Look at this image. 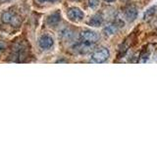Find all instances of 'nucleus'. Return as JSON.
Wrapping results in <instances>:
<instances>
[{"label": "nucleus", "mask_w": 157, "mask_h": 147, "mask_svg": "<svg viewBox=\"0 0 157 147\" xmlns=\"http://www.w3.org/2000/svg\"><path fill=\"white\" fill-rule=\"evenodd\" d=\"M4 47H5V44H4V43H2V42H0V51L3 50Z\"/></svg>", "instance_id": "ddd939ff"}, {"label": "nucleus", "mask_w": 157, "mask_h": 147, "mask_svg": "<svg viewBox=\"0 0 157 147\" xmlns=\"http://www.w3.org/2000/svg\"><path fill=\"white\" fill-rule=\"evenodd\" d=\"M38 3H46V2H55L57 0H36Z\"/></svg>", "instance_id": "f8f14e48"}, {"label": "nucleus", "mask_w": 157, "mask_h": 147, "mask_svg": "<svg viewBox=\"0 0 157 147\" xmlns=\"http://www.w3.org/2000/svg\"><path fill=\"white\" fill-rule=\"evenodd\" d=\"M104 32L107 36H112L117 32V27L116 24H108V26L104 28Z\"/></svg>", "instance_id": "9d476101"}, {"label": "nucleus", "mask_w": 157, "mask_h": 147, "mask_svg": "<svg viewBox=\"0 0 157 147\" xmlns=\"http://www.w3.org/2000/svg\"><path fill=\"white\" fill-rule=\"evenodd\" d=\"M103 23V17L101 14H96L94 16H92L91 19L90 20V22H88V24L91 27H95V28H98L100 27Z\"/></svg>", "instance_id": "0eeeda50"}, {"label": "nucleus", "mask_w": 157, "mask_h": 147, "mask_svg": "<svg viewBox=\"0 0 157 147\" xmlns=\"http://www.w3.org/2000/svg\"><path fill=\"white\" fill-rule=\"evenodd\" d=\"M99 5V0H88V6L91 9H95Z\"/></svg>", "instance_id": "9b49d317"}, {"label": "nucleus", "mask_w": 157, "mask_h": 147, "mask_svg": "<svg viewBox=\"0 0 157 147\" xmlns=\"http://www.w3.org/2000/svg\"><path fill=\"white\" fill-rule=\"evenodd\" d=\"M137 9L134 6H129L124 10V17L128 22L135 21L137 17Z\"/></svg>", "instance_id": "423d86ee"}, {"label": "nucleus", "mask_w": 157, "mask_h": 147, "mask_svg": "<svg viewBox=\"0 0 157 147\" xmlns=\"http://www.w3.org/2000/svg\"><path fill=\"white\" fill-rule=\"evenodd\" d=\"M73 1H78V0H73Z\"/></svg>", "instance_id": "dca6fc26"}, {"label": "nucleus", "mask_w": 157, "mask_h": 147, "mask_svg": "<svg viewBox=\"0 0 157 147\" xmlns=\"http://www.w3.org/2000/svg\"><path fill=\"white\" fill-rule=\"evenodd\" d=\"M110 56L109 50L105 47H100L91 54V61L94 63H104Z\"/></svg>", "instance_id": "f257e3e1"}, {"label": "nucleus", "mask_w": 157, "mask_h": 147, "mask_svg": "<svg viewBox=\"0 0 157 147\" xmlns=\"http://www.w3.org/2000/svg\"><path fill=\"white\" fill-rule=\"evenodd\" d=\"M67 17L73 22H81L82 20L85 18V13H83L80 8L72 7L68 9Z\"/></svg>", "instance_id": "20e7f679"}, {"label": "nucleus", "mask_w": 157, "mask_h": 147, "mask_svg": "<svg viewBox=\"0 0 157 147\" xmlns=\"http://www.w3.org/2000/svg\"><path fill=\"white\" fill-rule=\"evenodd\" d=\"M61 21V16L59 13H53L47 18V24L50 27H55Z\"/></svg>", "instance_id": "6e6552de"}, {"label": "nucleus", "mask_w": 157, "mask_h": 147, "mask_svg": "<svg viewBox=\"0 0 157 147\" xmlns=\"http://www.w3.org/2000/svg\"><path fill=\"white\" fill-rule=\"evenodd\" d=\"M2 21L5 23V24H11L13 27H18L21 21H20V18L18 17V15L15 13V12H12V11H7V12H4L2 14Z\"/></svg>", "instance_id": "7ed1b4c3"}, {"label": "nucleus", "mask_w": 157, "mask_h": 147, "mask_svg": "<svg viewBox=\"0 0 157 147\" xmlns=\"http://www.w3.org/2000/svg\"><path fill=\"white\" fill-rule=\"evenodd\" d=\"M157 7L156 6H152V7H150L149 9H147L146 11H145V13H144V20L145 21H147V20H149L151 17H153L154 16V14L156 13V11H157Z\"/></svg>", "instance_id": "1a4fd4ad"}, {"label": "nucleus", "mask_w": 157, "mask_h": 147, "mask_svg": "<svg viewBox=\"0 0 157 147\" xmlns=\"http://www.w3.org/2000/svg\"><path fill=\"white\" fill-rule=\"evenodd\" d=\"M104 1H106V2H109V3H111V2H114V1H116V0H104Z\"/></svg>", "instance_id": "2eb2a0df"}, {"label": "nucleus", "mask_w": 157, "mask_h": 147, "mask_svg": "<svg viewBox=\"0 0 157 147\" xmlns=\"http://www.w3.org/2000/svg\"><path fill=\"white\" fill-rule=\"evenodd\" d=\"M11 0H0V3H7V2H10Z\"/></svg>", "instance_id": "4468645a"}, {"label": "nucleus", "mask_w": 157, "mask_h": 147, "mask_svg": "<svg viewBox=\"0 0 157 147\" xmlns=\"http://www.w3.org/2000/svg\"><path fill=\"white\" fill-rule=\"evenodd\" d=\"M54 44V40L52 36H50L49 34H43L38 39V45L43 50H47L50 49Z\"/></svg>", "instance_id": "39448f33"}, {"label": "nucleus", "mask_w": 157, "mask_h": 147, "mask_svg": "<svg viewBox=\"0 0 157 147\" xmlns=\"http://www.w3.org/2000/svg\"><path fill=\"white\" fill-rule=\"evenodd\" d=\"M100 36L99 33L94 32V31H90V29H85L80 33V39L81 41L83 42H87V43H90L93 44L97 42L99 40Z\"/></svg>", "instance_id": "f03ea898"}]
</instances>
